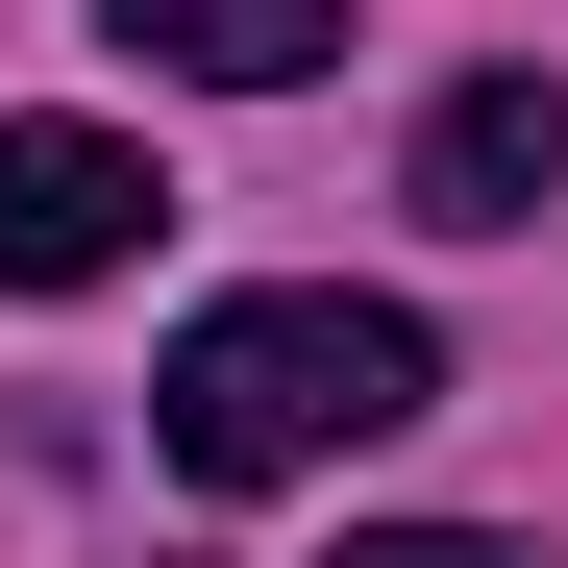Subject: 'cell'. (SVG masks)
I'll use <instances>...</instances> for the list:
<instances>
[{
  "mask_svg": "<svg viewBox=\"0 0 568 568\" xmlns=\"http://www.w3.org/2000/svg\"><path fill=\"white\" fill-rule=\"evenodd\" d=\"M445 396V346L420 297H346V272H297V297H199L149 371V445L199 469V495H272V469H346V445H396Z\"/></svg>",
  "mask_w": 568,
  "mask_h": 568,
  "instance_id": "cell-1",
  "label": "cell"
},
{
  "mask_svg": "<svg viewBox=\"0 0 568 568\" xmlns=\"http://www.w3.org/2000/svg\"><path fill=\"white\" fill-rule=\"evenodd\" d=\"M100 26H124L149 74H199V100H297V74L346 50L322 0H100Z\"/></svg>",
  "mask_w": 568,
  "mask_h": 568,
  "instance_id": "cell-4",
  "label": "cell"
},
{
  "mask_svg": "<svg viewBox=\"0 0 568 568\" xmlns=\"http://www.w3.org/2000/svg\"><path fill=\"white\" fill-rule=\"evenodd\" d=\"M149 223H173V173L124 124H0V297H100Z\"/></svg>",
  "mask_w": 568,
  "mask_h": 568,
  "instance_id": "cell-2",
  "label": "cell"
},
{
  "mask_svg": "<svg viewBox=\"0 0 568 568\" xmlns=\"http://www.w3.org/2000/svg\"><path fill=\"white\" fill-rule=\"evenodd\" d=\"M544 199H568V100H544V74H445V100H420V223L495 247V223H544Z\"/></svg>",
  "mask_w": 568,
  "mask_h": 568,
  "instance_id": "cell-3",
  "label": "cell"
},
{
  "mask_svg": "<svg viewBox=\"0 0 568 568\" xmlns=\"http://www.w3.org/2000/svg\"><path fill=\"white\" fill-rule=\"evenodd\" d=\"M346 568H519V544H469V519H371Z\"/></svg>",
  "mask_w": 568,
  "mask_h": 568,
  "instance_id": "cell-5",
  "label": "cell"
}]
</instances>
